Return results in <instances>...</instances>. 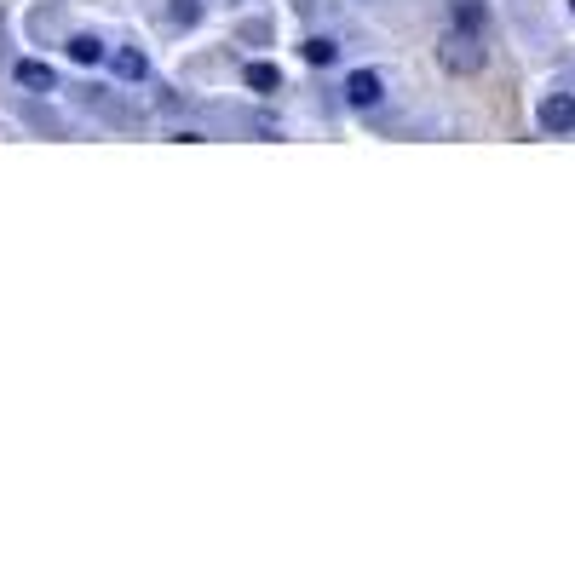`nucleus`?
I'll return each instance as SVG.
<instances>
[{"instance_id":"10","label":"nucleus","mask_w":575,"mask_h":575,"mask_svg":"<svg viewBox=\"0 0 575 575\" xmlns=\"http://www.w3.org/2000/svg\"><path fill=\"white\" fill-rule=\"evenodd\" d=\"M173 18H179V23H196V18H202V6H196V0H173Z\"/></svg>"},{"instance_id":"11","label":"nucleus","mask_w":575,"mask_h":575,"mask_svg":"<svg viewBox=\"0 0 575 575\" xmlns=\"http://www.w3.org/2000/svg\"><path fill=\"white\" fill-rule=\"evenodd\" d=\"M570 12H575V0H570Z\"/></svg>"},{"instance_id":"3","label":"nucleus","mask_w":575,"mask_h":575,"mask_svg":"<svg viewBox=\"0 0 575 575\" xmlns=\"http://www.w3.org/2000/svg\"><path fill=\"white\" fill-rule=\"evenodd\" d=\"M541 127H547V133H575V98L570 92H547V98H541Z\"/></svg>"},{"instance_id":"4","label":"nucleus","mask_w":575,"mask_h":575,"mask_svg":"<svg viewBox=\"0 0 575 575\" xmlns=\"http://www.w3.org/2000/svg\"><path fill=\"white\" fill-rule=\"evenodd\" d=\"M18 87H29V92H52L58 87V75L46 64H18Z\"/></svg>"},{"instance_id":"8","label":"nucleus","mask_w":575,"mask_h":575,"mask_svg":"<svg viewBox=\"0 0 575 575\" xmlns=\"http://www.w3.org/2000/svg\"><path fill=\"white\" fill-rule=\"evenodd\" d=\"M115 69H121L127 81H144V75H150V64H144V52H133V46H127V52H115Z\"/></svg>"},{"instance_id":"2","label":"nucleus","mask_w":575,"mask_h":575,"mask_svg":"<svg viewBox=\"0 0 575 575\" xmlns=\"http://www.w3.org/2000/svg\"><path fill=\"white\" fill-rule=\"evenodd\" d=\"M380 98H386V81H380L374 69H357V75L345 81V104H351V110H374Z\"/></svg>"},{"instance_id":"7","label":"nucleus","mask_w":575,"mask_h":575,"mask_svg":"<svg viewBox=\"0 0 575 575\" xmlns=\"http://www.w3.org/2000/svg\"><path fill=\"white\" fill-rule=\"evenodd\" d=\"M334 58H340V46L328 41V35H311V41H305V64H334Z\"/></svg>"},{"instance_id":"1","label":"nucleus","mask_w":575,"mask_h":575,"mask_svg":"<svg viewBox=\"0 0 575 575\" xmlns=\"http://www.w3.org/2000/svg\"><path fill=\"white\" fill-rule=\"evenodd\" d=\"M437 64L455 69V75H478L483 69V41L472 29H449V35L437 41Z\"/></svg>"},{"instance_id":"6","label":"nucleus","mask_w":575,"mask_h":575,"mask_svg":"<svg viewBox=\"0 0 575 575\" xmlns=\"http://www.w3.org/2000/svg\"><path fill=\"white\" fill-rule=\"evenodd\" d=\"M69 58H75V64H98V58H104V41H98V35H75V41H69Z\"/></svg>"},{"instance_id":"5","label":"nucleus","mask_w":575,"mask_h":575,"mask_svg":"<svg viewBox=\"0 0 575 575\" xmlns=\"http://www.w3.org/2000/svg\"><path fill=\"white\" fill-rule=\"evenodd\" d=\"M242 81H248L253 92H276V87H282V69H276V64H248V69H242Z\"/></svg>"},{"instance_id":"9","label":"nucleus","mask_w":575,"mask_h":575,"mask_svg":"<svg viewBox=\"0 0 575 575\" xmlns=\"http://www.w3.org/2000/svg\"><path fill=\"white\" fill-rule=\"evenodd\" d=\"M455 29H472V35L483 29V6H478V0H455Z\"/></svg>"}]
</instances>
